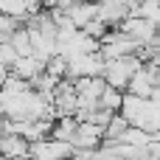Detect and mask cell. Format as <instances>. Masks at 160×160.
<instances>
[{
  "label": "cell",
  "mask_w": 160,
  "mask_h": 160,
  "mask_svg": "<svg viewBox=\"0 0 160 160\" xmlns=\"http://www.w3.org/2000/svg\"><path fill=\"white\" fill-rule=\"evenodd\" d=\"M143 62L138 59V56H121V59H107L104 62V70H101V79H104V84L107 87H115V90H127V84H129V79H132V73L141 68Z\"/></svg>",
  "instance_id": "6da1fadb"
},
{
  "label": "cell",
  "mask_w": 160,
  "mask_h": 160,
  "mask_svg": "<svg viewBox=\"0 0 160 160\" xmlns=\"http://www.w3.org/2000/svg\"><path fill=\"white\" fill-rule=\"evenodd\" d=\"M129 127H141L146 129L149 127V118H152V101L149 98H138V96H129L124 93V101H121V110H118Z\"/></svg>",
  "instance_id": "7a4b0ae2"
},
{
  "label": "cell",
  "mask_w": 160,
  "mask_h": 160,
  "mask_svg": "<svg viewBox=\"0 0 160 160\" xmlns=\"http://www.w3.org/2000/svg\"><path fill=\"white\" fill-rule=\"evenodd\" d=\"M73 149L65 141H53V138H42L28 143V158L31 160H70Z\"/></svg>",
  "instance_id": "3957f363"
},
{
  "label": "cell",
  "mask_w": 160,
  "mask_h": 160,
  "mask_svg": "<svg viewBox=\"0 0 160 160\" xmlns=\"http://www.w3.org/2000/svg\"><path fill=\"white\" fill-rule=\"evenodd\" d=\"M101 70H104V59L96 51V53H84V56L68 59V76L65 79H70V82H76V79H93V76H101Z\"/></svg>",
  "instance_id": "277c9868"
},
{
  "label": "cell",
  "mask_w": 160,
  "mask_h": 160,
  "mask_svg": "<svg viewBox=\"0 0 160 160\" xmlns=\"http://www.w3.org/2000/svg\"><path fill=\"white\" fill-rule=\"evenodd\" d=\"M101 141H104V129L96 127V124H90V121H82L76 127V135L70 138V149H87V152H93V149H98Z\"/></svg>",
  "instance_id": "5b68a950"
},
{
  "label": "cell",
  "mask_w": 160,
  "mask_h": 160,
  "mask_svg": "<svg viewBox=\"0 0 160 160\" xmlns=\"http://www.w3.org/2000/svg\"><path fill=\"white\" fill-rule=\"evenodd\" d=\"M42 70H45V62H39L34 53H28V56H17V62L8 68L11 76H17L20 82H28V84H31Z\"/></svg>",
  "instance_id": "8992f818"
},
{
  "label": "cell",
  "mask_w": 160,
  "mask_h": 160,
  "mask_svg": "<svg viewBox=\"0 0 160 160\" xmlns=\"http://www.w3.org/2000/svg\"><path fill=\"white\" fill-rule=\"evenodd\" d=\"M0 158L3 160H22V158H28V141L20 138V135L3 132V135H0Z\"/></svg>",
  "instance_id": "52a82bcc"
},
{
  "label": "cell",
  "mask_w": 160,
  "mask_h": 160,
  "mask_svg": "<svg viewBox=\"0 0 160 160\" xmlns=\"http://www.w3.org/2000/svg\"><path fill=\"white\" fill-rule=\"evenodd\" d=\"M76 127H79V121H76L73 115H59V118L51 124V138L70 143V138L76 135Z\"/></svg>",
  "instance_id": "ba28073f"
},
{
  "label": "cell",
  "mask_w": 160,
  "mask_h": 160,
  "mask_svg": "<svg viewBox=\"0 0 160 160\" xmlns=\"http://www.w3.org/2000/svg\"><path fill=\"white\" fill-rule=\"evenodd\" d=\"M129 14H132V17H143V20L160 25V0H141Z\"/></svg>",
  "instance_id": "9c48e42d"
},
{
  "label": "cell",
  "mask_w": 160,
  "mask_h": 160,
  "mask_svg": "<svg viewBox=\"0 0 160 160\" xmlns=\"http://www.w3.org/2000/svg\"><path fill=\"white\" fill-rule=\"evenodd\" d=\"M121 101H124V93L115 90V87H104V93L98 96V107L107 110V112H118L121 110Z\"/></svg>",
  "instance_id": "30bf717a"
},
{
  "label": "cell",
  "mask_w": 160,
  "mask_h": 160,
  "mask_svg": "<svg viewBox=\"0 0 160 160\" xmlns=\"http://www.w3.org/2000/svg\"><path fill=\"white\" fill-rule=\"evenodd\" d=\"M127 129H129L127 118H124L121 112H115V115L110 118V124L104 127V141H115V143H118V141H121V135H124Z\"/></svg>",
  "instance_id": "8fae6325"
},
{
  "label": "cell",
  "mask_w": 160,
  "mask_h": 160,
  "mask_svg": "<svg viewBox=\"0 0 160 160\" xmlns=\"http://www.w3.org/2000/svg\"><path fill=\"white\" fill-rule=\"evenodd\" d=\"M149 141H152V135L146 132V129H141V127H129L124 135H121V141L118 143H127V146H149Z\"/></svg>",
  "instance_id": "7c38bea8"
},
{
  "label": "cell",
  "mask_w": 160,
  "mask_h": 160,
  "mask_svg": "<svg viewBox=\"0 0 160 160\" xmlns=\"http://www.w3.org/2000/svg\"><path fill=\"white\" fill-rule=\"evenodd\" d=\"M11 48L17 51V56H28L31 53V39H28V31H25V25H20L14 34H11Z\"/></svg>",
  "instance_id": "4fadbf2b"
},
{
  "label": "cell",
  "mask_w": 160,
  "mask_h": 160,
  "mask_svg": "<svg viewBox=\"0 0 160 160\" xmlns=\"http://www.w3.org/2000/svg\"><path fill=\"white\" fill-rule=\"evenodd\" d=\"M45 73L62 82V79L68 76V59H62V56H51V59L45 62Z\"/></svg>",
  "instance_id": "5bb4252c"
},
{
  "label": "cell",
  "mask_w": 160,
  "mask_h": 160,
  "mask_svg": "<svg viewBox=\"0 0 160 160\" xmlns=\"http://www.w3.org/2000/svg\"><path fill=\"white\" fill-rule=\"evenodd\" d=\"M22 160H31V158H22Z\"/></svg>",
  "instance_id": "9a60e30c"
}]
</instances>
